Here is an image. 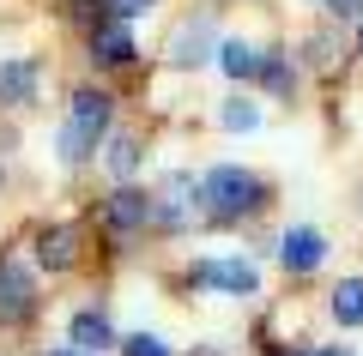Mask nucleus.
Returning a JSON list of instances; mask_svg holds the SVG:
<instances>
[{"label": "nucleus", "instance_id": "nucleus-1", "mask_svg": "<svg viewBox=\"0 0 363 356\" xmlns=\"http://www.w3.org/2000/svg\"><path fill=\"white\" fill-rule=\"evenodd\" d=\"M109 115H116L109 91H97V85L73 91V115H67V127H61V157L67 163H85L97 151V139L109 133Z\"/></svg>", "mask_w": 363, "mask_h": 356}, {"label": "nucleus", "instance_id": "nucleus-2", "mask_svg": "<svg viewBox=\"0 0 363 356\" xmlns=\"http://www.w3.org/2000/svg\"><path fill=\"white\" fill-rule=\"evenodd\" d=\"M200 193H206V205L218 217H242V212L260 205V181L248 176V169H236V163H218L206 181H200Z\"/></svg>", "mask_w": 363, "mask_h": 356}, {"label": "nucleus", "instance_id": "nucleus-3", "mask_svg": "<svg viewBox=\"0 0 363 356\" xmlns=\"http://www.w3.org/2000/svg\"><path fill=\"white\" fill-rule=\"evenodd\" d=\"M200 200H206V193H200L188 176H169L164 188L152 193V224L157 229H188V217L200 212Z\"/></svg>", "mask_w": 363, "mask_h": 356}, {"label": "nucleus", "instance_id": "nucleus-4", "mask_svg": "<svg viewBox=\"0 0 363 356\" xmlns=\"http://www.w3.org/2000/svg\"><path fill=\"white\" fill-rule=\"evenodd\" d=\"M152 224V193L145 188H116L104 200V229L109 236H133V229Z\"/></svg>", "mask_w": 363, "mask_h": 356}, {"label": "nucleus", "instance_id": "nucleus-5", "mask_svg": "<svg viewBox=\"0 0 363 356\" xmlns=\"http://www.w3.org/2000/svg\"><path fill=\"white\" fill-rule=\"evenodd\" d=\"M194 284L224 290V296H255V290H260V272L248 266V260H200V266H194Z\"/></svg>", "mask_w": 363, "mask_h": 356}, {"label": "nucleus", "instance_id": "nucleus-6", "mask_svg": "<svg viewBox=\"0 0 363 356\" xmlns=\"http://www.w3.org/2000/svg\"><path fill=\"white\" fill-rule=\"evenodd\" d=\"M279 260H285V272H315L327 260V242H321V229H285L279 236Z\"/></svg>", "mask_w": 363, "mask_h": 356}, {"label": "nucleus", "instance_id": "nucleus-7", "mask_svg": "<svg viewBox=\"0 0 363 356\" xmlns=\"http://www.w3.org/2000/svg\"><path fill=\"white\" fill-rule=\"evenodd\" d=\"M37 290H30V272L18 260H0V320H25Z\"/></svg>", "mask_w": 363, "mask_h": 356}, {"label": "nucleus", "instance_id": "nucleus-8", "mask_svg": "<svg viewBox=\"0 0 363 356\" xmlns=\"http://www.w3.org/2000/svg\"><path fill=\"white\" fill-rule=\"evenodd\" d=\"M37 79H43L37 61H0V103H6V109L30 103L37 97Z\"/></svg>", "mask_w": 363, "mask_h": 356}, {"label": "nucleus", "instance_id": "nucleus-9", "mask_svg": "<svg viewBox=\"0 0 363 356\" xmlns=\"http://www.w3.org/2000/svg\"><path fill=\"white\" fill-rule=\"evenodd\" d=\"M37 260H43V266H49V272H67V266H73V260H79V236H73V229H67V224L43 229V236H37Z\"/></svg>", "mask_w": 363, "mask_h": 356}, {"label": "nucleus", "instance_id": "nucleus-10", "mask_svg": "<svg viewBox=\"0 0 363 356\" xmlns=\"http://www.w3.org/2000/svg\"><path fill=\"white\" fill-rule=\"evenodd\" d=\"M91 61H97V67H128L133 61L128 25H97V37H91Z\"/></svg>", "mask_w": 363, "mask_h": 356}, {"label": "nucleus", "instance_id": "nucleus-11", "mask_svg": "<svg viewBox=\"0 0 363 356\" xmlns=\"http://www.w3.org/2000/svg\"><path fill=\"white\" fill-rule=\"evenodd\" d=\"M116 344V332H109V320L97 314V308H85V314H73V350H109Z\"/></svg>", "mask_w": 363, "mask_h": 356}, {"label": "nucleus", "instance_id": "nucleus-12", "mask_svg": "<svg viewBox=\"0 0 363 356\" xmlns=\"http://www.w3.org/2000/svg\"><path fill=\"white\" fill-rule=\"evenodd\" d=\"M260 61H267V54H260L255 42H242V37L218 42V67H224L230 79H248V73H260Z\"/></svg>", "mask_w": 363, "mask_h": 356}, {"label": "nucleus", "instance_id": "nucleus-13", "mask_svg": "<svg viewBox=\"0 0 363 356\" xmlns=\"http://www.w3.org/2000/svg\"><path fill=\"white\" fill-rule=\"evenodd\" d=\"M333 320L339 326H363V278H345L333 290Z\"/></svg>", "mask_w": 363, "mask_h": 356}, {"label": "nucleus", "instance_id": "nucleus-14", "mask_svg": "<svg viewBox=\"0 0 363 356\" xmlns=\"http://www.w3.org/2000/svg\"><path fill=\"white\" fill-rule=\"evenodd\" d=\"M169 61H176V67H194V61H206V25H194V30H176V49H169Z\"/></svg>", "mask_w": 363, "mask_h": 356}, {"label": "nucleus", "instance_id": "nucleus-15", "mask_svg": "<svg viewBox=\"0 0 363 356\" xmlns=\"http://www.w3.org/2000/svg\"><path fill=\"white\" fill-rule=\"evenodd\" d=\"M109 169H116V176H133V169H140V139H133V133H121V139H116Z\"/></svg>", "mask_w": 363, "mask_h": 356}, {"label": "nucleus", "instance_id": "nucleus-16", "mask_svg": "<svg viewBox=\"0 0 363 356\" xmlns=\"http://www.w3.org/2000/svg\"><path fill=\"white\" fill-rule=\"evenodd\" d=\"M260 79H267V91H285L291 85V61L285 54H267V61H260Z\"/></svg>", "mask_w": 363, "mask_h": 356}, {"label": "nucleus", "instance_id": "nucleus-17", "mask_svg": "<svg viewBox=\"0 0 363 356\" xmlns=\"http://www.w3.org/2000/svg\"><path fill=\"white\" fill-rule=\"evenodd\" d=\"M255 121H260V115H255V103H242V97H236V103H224V127L248 133V127H255Z\"/></svg>", "mask_w": 363, "mask_h": 356}, {"label": "nucleus", "instance_id": "nucleus-18", "mask_svg": "<svg viewBox=\"0 0 363 356\" xmlns=\"http://www.w3.org/2000/svg\"><path fill=\"white\" fill-rule=\"evenodd\" d=\"M121 350H128V356H169V344H164V338H152V332H140V338H128Z\"/></svg>", "mask_w": 363, "mask_h": 356}, {"label": "nucleus", "instance_id": "nucleus-19", "mask_svg": "<svg viewBox=\"0 0 363 356\" xmlns=\"http://www.w3.org/2000/svg\"><path fill=\"white\" fill-rule=\"evenodd\" d=\"M67 6H73L79 18H104V0H67Z\"/></svg>", "mask_w": 363, "mask_h": 356}, {"label": "nucleus", "instance_id": "nucleus-20", "mask_svg": "<svg viewBox=\"0 0 363 356\" xmlns=\"http://www.w3.org/2000/svg\"><path fill=\"white\" fill-rule=\"evenodd\" d=\"M315 6H327V13H339V18H345V13H357L363 0H315Z\"/></svg>", "mask_w": 363, "mask_h": 356}, {"label": "nucleus", "instance_id": "nucleus-21", "mask_svg": "<svg viewBox=\"0 0 363 356\" xmlns=\"http://www.w3.org/2000/svg\"><path fill=\"white\" fill-rule=\"evenodd\" d=\"M109 6H116L121 18H133V13H145V6H152V0H109Z\"/></svg>", "mask_w": 363, "mask_h": 356}, {"label": "nucleus", "instance_id": "nucleus-22", "mask_svg": "<svg viewBox=\"0 0 363 356\" xmlns=\"http://www.w3.org/2000/svg\"><path fill=\"white\" fill-rule=\"evenodd\" d=\"M49 356H85V350H49Z\"/></svg>", "mask_w": 363, "mask_h": 356}, {"label": "nucleus", "instance_id": "nucleus-23", "mask_svg": "<svg viewBox=\"0 0 363 356\" xmlns=\"http://www.w3.org/2000/svg\"><path fill=\"white\" fill-rule=\"evenodd\" d=\"M321 356H345V350H321Z\"/></svg>", "mask_w": 363, "mask_h": 356}, {"label": "nucleus", "instance_id": "nucleus-24", "mask_svg": "<svg viewBox=\"0 0 363 356\" xmlns=\"http://www.w3.org/2000/svg\"><path fill=\"white\" fill-rule=\"evenodd\" d=\"M357 49H363V30H357Z\"/></svg>", "mask_w": 363, "mask_h": 356}]
</instances>
